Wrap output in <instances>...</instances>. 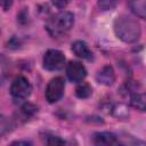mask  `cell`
<instances>
[{"instance_id":"14","label":"cell","mask_w":146,"mask_h":146,"mask_svg":"<svg viewBox=\"0 0 146 146\" xmlns=\"http://www.w3.org/2000/svg\"><path fill=\"white\" fill-rule=\"evenodd\" d=\"M98 5L103 10H110L116 6V0H98Z\"/></svg>"},{"instance_id":"17","label":"cell","mask_w":146,"mask_h":146,"mask_svg":"<svg viewBox=\"0 0 146 146\" xmlns=\"http://www.w3.org/2000/svg\"><path fill=\"white\" fill-rule=\"evenodd\" d=\"M13 5V0H1V6H2V9L6 11L8 10Z\"/></svg>"},{"instance_id":"10","label":"cell","mask_w":146,"mask_h":146,"mask_svg":"<svg viewBox=\"0 0 146 146\" xmlns=\"http://www.w3.org/2000/svg\"><path fill=\"white\" fill-rule=\"evenodd\" d=\"M129 7L137 17L146 19V0H130Z\"/></svg>"},{"instance_id":"8","label":"cell","mask_w":146,"mask_h":146,"mask_svg":"<svg viewBox=\"0 0 146 146\" xmlns=\"http://www.w3.org/2000/svg\"><path fill=\"white\" fill-rule=\"evenodd\" d=\"M96 80L99 83L104 84V86H111V84H113V82L115 80V74H114L113 68L111 66H108V65L104 66L103 68H100L97 72Z\"/></svg>"},{"instance_id":"2","label":"cell","mask_w":146,"mask_h":146,"mask_svg":"<svg viewBox=\"0 0 146 146\" xmlns=\"http://www.w3.org/2000/svg\"><path fill=\"white\" fill-rule=\"evenodd\" d=\"M74 24V16L70 11H59L52 15L46 24L48 33L52 36H60L65 34Z\"/></svg>"},{"instance_id":"12","label":"cell","mask_w":146,"mask_h":146,"mask_svg":"<svg viewBox=\"0 0 146 146\" xmlns=\"http://www.w3.org/2000/svg\"><path fill=\"white\" fill-rule=\"evenodd\" d=\"M92 94V88L89 83L87 82H82L80 83L76 88H75V95L76 97L81 98V99H84V98H88L90 95Z\"/></svg>"},{"instance_id":"13","label":"cell","mask_w":146,"mask_h":146,"mask_svg":"<svg viewBox=\"0 0 146 146\" xmlns=\"http://www.w3.org/2000/svg\"><path fill=\"white\" fill-rule=\"evenodd\" d=\"M21 112H22V114L24 115V117L27 119V117H30V116H33V115L38 112V108H36L35 105H33V104H31V103H26V104H24V105L21 107Z\"/></svg>"},{"instance_id":"15","label":"cell","mask_w":146,"mask_h":146,"mask_svg":"<svg viewBox=\"0 0 146 146\" xmlns=\"http://www.w3.org/2000/svg\"><path fill=\"white\" fill-rule=\"evenodd\" d=\"M46 143L48 145H63V144H65V141L62 140L59 137H54V136H50Z\"/></svg>"},{"instance_id":"18","label":"cell","mask_w":146,"mask_h":146,"mask_svg":"<svg viewBox=\"0 0 146 146\" xmlns=\"http://www.w3.org/2000/svg\"><path fill=\"white\" fill-rule=\"evenodd\" d=\"M11 145H25V146H27V145H31V144L29 141H15Z\"/></svg>"},{"instance_id":"16","label":"cell","mask_w":146,"mask_h":146,"mask_svg":"<svg viewBox=\"0 0 146 146\" xmlns=\"http://www.w3.org/2000/svg\"><path fill=\"white\" fill-rule=\"evenodd\" d=\"M50 1H51V3H52L56 8L62 9V8H65V7L68 5V2H70L71 0H50Z\"/></svg>"},{"instance_id":"3","label":"cell","mask_w":146,"mask_h":146,"mask_svg":"<svg viewBox=\"0 0 146 146\" xmlns=\"http://www.w3.org/2000/svg\"><path fill=\"white\" fill-rule=\"evenodd\" d=\"M64 89H65V81L62 76H56L51 79L48 82L44 91V97L48 100V103L54 104L58 102L63 97Z\"/></svg>"},{"instance_id":"5","label":"cell","mask_w":146,"mask_h":146,"mask_svg":"<svg viewBox=\"0 0 146 146\" xmlns=\"http://www.w3.org/2000/svg\"><path fill=\"white\" fill-rule=\"evenodd\" d=\"M32 87L29 80L24 76H17L10 86V95L15 99H25L31 95Z\"/></svg>"},{"instance_id":"7","label":"cell","mask_w":146,"mask_h":146,"mask_svg":"<svg viewBox=\"0 0 146 146\" xmlns=\"http://www.w3.org/2000/svg\"><path fill=\"white\" fill-rule=\"evenodd\" d=\"M72 51L74 52L75 56H78L79 58H82V59H92V52L91 50L89 49L88 44L84 42V41H81V40H76L72 43Z\"/></svg>"},{"instance_id":"11","label":"cell","mask_w":146,"mask_h":146,"mask_svg":"<svg viewBox=\"0 0 146 146\" xmlns=\"http://www.w3.org/2000/svg\"><path fill=\"white\" fill-rule=\"evenodd\" d=\"M130 105L141 112H146V92L136 94L130 99Z\"/></svg>"},{"instance_id":"4","label":"cell","mask_w":146,"mask_h":146,"mask_svg":"<svg viewBox=\"0 0 146 146\" xmlns=\"http://www.w3.org/2000/svg\"><path fill=\"white\" fill-rule=\"evenodd\" d=\"M65 56L57 49H49L43 55V67L48 71H58L64 67Z\"/></svg>"},{"instance_id":"1","label":"cell","mask_w":146,"mask_h":146,"mask_svg":"<svg viewBox=\"0 0 146 146\" xmlns=\"http://www.w3.org/2000/svg\"><path fill=\"white\" fill-rule=\"evenodd\" d=\"M115 35L125 43L136 42L140 36L139 23L128 15H120L114 21Z\"/></svg>"},{"instance_id":"9","label":"cell","mask_w":146,"mask_h":146,"mask_svg":"<svg viewBox=\"0 0 146 146\" xmlns=\"http://www.w3.org/2000/svg\"><path fill=\"white\" fill-rule=\"evenodd\" d=\"M94 141L97 145H114L117 144V139L115 137V135H113L112 132H97L94 135Z\"/></svg>"},{"instance_id":"6","label":"cell","mask_w":146,"mask_h":146,"mask_svg":"<svg viewBox=\"0 0 146 146\" xmlns=\"http://www.w3.org/2000/svg\"><path fill=\"white\" fill-rule=\"evenodd\" d=\"M66 74L72 82H81L87 76V70L80 62L72 60L66 66Z\"/></svg>"}]
</instances>
